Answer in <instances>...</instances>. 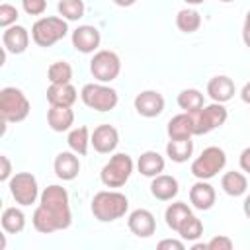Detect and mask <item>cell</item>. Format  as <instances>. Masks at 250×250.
I'll use <instances>...</instances> for the list:
<instances>
[{"label":"cell","instance_id":"6da1fadb","mask_svg":"<svg viewBox=\"0 0 250 250\" xmlns=\"http://www.w3.org/2000/svg\"><path fill=\"white\" fill-rule=\"evenodd\" d=\"M129 199L119 191H98L92 199V215L102 223H111L127 213Z\"/></svg>","mask_w":250,"mask_h":250},{"label":"cell","instance_id":"7a4b0ae2","mask_svg":"<svg viewBox=\"0 0 250 250\" xmlns=\"http://www.w3.org/2000/svg\"><path fill=\"white\" fill-rule=\"evenodd\" d=\"M29 100L20 88L6 86L0 90V117L12 123H20L29 115Z\"/></svg>","mask_w":250,"mask_h":250},{"label":"cell","instance_id":"3957f363","mask_svg":"<svg viewBox=\"0 0 250 250\" xmlns=\"http://www.w3.org/2000/svg\"><path fill=\"white\" fill-rule=\"evenodd\" d=\"M131 172H133L131 156L125 154V152H117L104 164V168L100 172V178H102V184L105 188H121V186L127 184Z\"/></svg>","mask_w":250,"mask_h":250},{"label":"cell","instance_id":"277c9868","mask_svg":"<svg viewBox=\"0 0 250 250\" xmlns=\"http://www.w3.org/2000/svg\"><path fill=\"white\" fill-rule=\"evenodd\" d=\"M68 31L66 20L64 18H57V16H49V18H41L33 23L31 27V37L39 47H51L53 43L61 41Z\"/></svg>","mask_w":250,"mask_h":250},{"label":"cell","instance_id":"5b68a950","mask_svg":"<svg viewBox=\"0 0 250 250\" xmlns=\"http://www.w3.org/2000/svg\"><path fill=\"white\" fill-rule=\"evenodd\" d=\"M227 164V154L219 146H207L203 152L191 162V174L197 180H209L217 176Z\"/></svg>","mask_w":250,"mask_h":250},{"label":"cell","instance_id":"8992f818","mask_svg":"<svg viewBox=\"0 0 250 250\" xmlns=\"http://www.w3.org/2000/svg\"><path fill=\"white\" fill-rule=\"evenodd\" d=\"M80 98L90 109H96V111H109L119 102L117 92L111 86H105L104 82H100V84H96V82L84 84V88L80 92Z\"/></svg>","mask_w":250,"mask_h":250},{"label":"cell","instance_id":"52a82bcc","mask_svg":"<svg viewBox=\"0 0 250 250\" xmlns=\"http://www.w3.org/2000/svg\"><path fill=\"white\" fill-rule=\"evenodd\" d=\"M41 205L45 209H49L55 217H59L64 227L68 229L70 223H72V213H70V207H68V191L62 188V186H47L43 191H41Z\"/></svg>","mask_w":250,"mask_h":250},{"label":"cell","instance_id":"ba28073f","mask_svg":"<svg viewBox=\"0 0 250 250\" xmlns=\"http://www.w3.org/2000/svg\"><path fill=\"white\" fill-rule=\"evenodd\" d=\"M229 113H227V107L219 102H213L211 105H203L199 111H193L191 113V119H193V133L195 135H207L211 133L213 129L225 125Z\"/></svg>","mask_w":250,"mask_h":250},{"label":"cell","instance_id":"9c48e42d","mask_svg":"<svg viewBox=\"0 0 250 250\" xmlns=\"http://www.w3.org/2000/svg\"><path fill=\"white\" fill-rule=\"evenodd\" d=\"M90 72L98 82H104V84L115 80L121 72V61H119L117 53H113L109 49L98 51L90 61Z\"/></svg>","mask_w":250,"mask_h":250},{"label":"cell","instance_id":"30bf717a","mask_svg":"<svg viewBox=\"0 0 250 250\" xmlns=\"http://www.w3.org/2000/svg\"><path fill=\"white\" fill-rule=\"evenodd\" d=\"M10 193L16 199V203L20 205H31L35 203L37 195H39V188H37V180L33 174L29 172H18L10 178Z\"/></svg>","mask_w":250,"mask_h":250},{"label":"cell","instance_id":"8fae6325","mask_svg":"<svg viewBox=\"0 0 250 250\" xmlns=\"http://www.w3.org/2000/svg\"><path fill=\"white\" fill-rule=\"evenodd\" d=\"M135 109L143 117H158L164 111V98L156 90H145L135 96Z\"/></svg>","mask_w":250,"mask_h":250},{"label":"cell","instance_id":"7c38bea8","mask_svg":"<svg viewBox=\"0 0 250 250\" xmlns=\"http://www.w3.org/2000/svg\"><path fill=\"white\" fill-rule=\"evenodd\" d=\"M90 143L94 145V150L100 152V154H109L115 150L117 143H119V133L113 125L109 123H102L94 129L92 137H90Z\"/></svg>","mask_w":250,"mask_h":250},{"label":"cell","instance_id":"4fadbf2b","mask_svg":"<svg viewBox=\"0 0 250 250\" xmlns=\"http://www.w3.org/2000/svg\"><path fill=\"white\" fill-rule=\"evenodd\" d=\"M127 227L135 236L148 238L156 230V221H154V215L148 209H135L127 219Z\"/></svg>","mask_w":250,"mask_h":250},{"label":"cell","instance_id":"5bb4252c","mask_svg":"<svg viewBox=\"0 0 250 250\" xmlns=\"http://www.w3.org/2000/svg\"><path fill=\"white\" fill-rule=\"evenodd\" d=\"M102 35L94 25H78L72 31V47L80 53H94L100 47Z\"/></svg>","mask_w":250,"mask_h":250},{"label":"cell","instance_id":"9a60e30c","mask_svg":"<svg viewBox=\"0 0 250 250\" xmlns=\"http://www.w3.org/2000/svg\"><path fill=\"white\" fill-rule=\"evenodd\" d=\"M215 199H217L215 189H213V186L207 184L205 180H199V182H195V184L189 188V203H191L195 209H199V211L211 209V207L215 205Z\"/></svg>","mask_w":250,"mask_h":250},{"label":"cell","instance_id":"2e32d148","mask_svg":"<svg viewBox=\"0 0 250 250\" xmlns=\"http://www.w3.org/2000/svg\"><path fill=\"white\" fill-rule=\"evenodd\" d=\"M2 43L6 47V51L14 53V55H20L27 49L29 45V33L23 25H10L6 27V31L2 33Z\"/></svg>","mask_w":250,"mask_h":250},{"label":"cell","instance_id":"e0dca14e","mask_svg":"<svg viewBox=\"0 0 250 250\" xmlns=\"http://www.w3.org/2000/svg\"><path fill=\"white\" fill-rule=\"evenodd\" d=\"M53 168L57 178H61L62 182H70L80 174V160L76 152H59Z\"/></svg>","mask_w":250,"mask_h":250},{"label":"cell","instance_id":"ac0fdd59","mask_svg":"<svg viewBox=\"0 0 250 250\" xmlns=\"http://www.w3.org/2000/svg\"><path fill=\"white\" fill-rule=\"evenodd\" d=\"M207 94H209V98L213 102L225 104V102H229L234 96V82L229 76H225V74L213 76L207 82Z\"/></svg>","mask_w":250,"mask_h":250},{"label":"cell","instance_id":"d6986e66","mask_svg":"<svg viewBox=\"0 0 250 250\" xmlns=\"http://www.w3.org/2000/svg\"><path fill=\"white\" fill-rule=\"evenodd\" d=\"M178 180L168 174H158L150 182V193L160 201H170L178 195Z\"/></svg>","mask_w":250,"mask_h":250},{"label":"cell","instance_id":"ffe728a7","mask_svg":"<svg viewBox=\"0 0 250 250\" xmlns=\"http://www.w3.org/2000/svg\"><path fill=\"white\" fill-rule=\"evenodd\" d=\"M166 133H168V139H191L195 133H193V119H191V113L188 111H182L178 115H174L168 125H166Z\"/></svg>","mask_w":250,"mask_h":250},{"label":"cell","instance_id":"44dd1931","mask_svg":"<svg viewBox=\"0 0 250 250\" xmlns=\"http://www.w3.org/2000/svg\"><path fill=\"white\" fill-rule=\"evenodd\" d=\"M33 227H35V230H39V232H43V234H49V232L64 230V229H66L64 223H62L59 217H55L49 209H45L41 203H39V207L33 211Z\"/></svg>","mask_w":250,"mask_h":250},{"label":"cell","instance_id":"7402d4cb","mask_svg":"<svg viewBox=\"0 0 250 250\" xmlns=\"http://www.w3.org/2000/svg\"><path fill=\"white\" fill-rule=\"evenodd\" d=\"M47 123L57 133L68 131L70 125L74 123V113L68 105H51L47 111Z\"/></svg>","mask_w":250,"mask_h":250},{"label":"cell","instance_id":"603a6c76","mask_svg":"<svg viewBox=\"0 0 250 250\" xmlns=\"http://www.w3.org/2000/svg\"><path fill=\"white\" fill-rule=\"evenodd\" d=\"M78 94L76 88L68 82V84H51L47 88V102L51 105H72L76 102Z\"/></svg>","mask_w":250,"mask_h":250},{"label":"cell","instance_id":"cb8c5ba5","mask_svg":"<svg viewBox=\"0 0 250 250\" xmlns=\"http://www.w3.org/2000/svg\"><path fill=\"white\" fill-rule=\"evenodd\" d=\"M137 168H139V172H141L143 176L154 178V176H158V174L164 172V158H162L156 150H146V152H143V154L139 156Z\"/></svg>","mask_w":250,"mask_h":250},{"label":"cell","instance_id":"d4e9b609","mask_svg":"<svg viewBox=\"0 0 250 250\" xmlns=\"http://www.w3.org/2000/svg\"><path fill=\"white\" fill-rule=\"evenodd\" d=\"M221 188L225 189L227 195L230 197H240L242 193H246V188H248V180L242 172H227L223 178H221Z\"/></svg>","mask_w":250,"mask_h":250},{"label":"cell","instance_id":"484cf974","mask_svg":"<svg viewBox=\"0 0 250 250\" xmlns=\"http://www.w3.org/2000/svg\"><path fill=\"white\" fill-rule=\"evenodd\" d=\"M166 154L172 162H186L193 154L191 139H170L166 145Z\"/></svg>","mask_w":250,"mask_h":250},{"label":"cell","instance_id":"4316f807","mask_svg":"<svg viewBox=\"0 0 250 250\" xmlns=\"http://www.w3.org/2000/svg\"><path fill=\"white\" fill-rule=\"evenodd\" d=\"M0 223H2L4 232L18 234V232H21L23 227H25V215H23L18 207H8V209H4V213H2V217H0Z\"/></svg>","mask_w":250,"mask_h":250},{"label":"cell","instance_id":"83f0119b","mask_svg":"<svg viewBox=\"0 0 250 250\" xmlns=\"http://www.w3.org/2000/svg\"><path fill=\"white\" fill-rule=\"evenodd\" d=\"M66 143H68V146H70V150H72V152H76V154L84 156V154L88 152V143H90V129H88L86 125H80V127L72 129V131L68 133V139H66Z\"/></svg>","mask_w":250,"mask_h":250},{"label":"cell","instance_id":"f1b7e54d","mask_svg":"<svg viewBox=\"0 0 250 250\" xmlns=\"http://www.w3.org/2000/svg\"><path fill=\"white\" fill-rule=\"evenodd\" d=\"M191 215V209L188 207V203L184 201H176V203H170L166 207V213H164V219H166V225L172 229V230H178L180 225L184 223V219Z\"/></svg>","mask_w":250,"mask_h":250},{"label":"cell","instance_id":"f546056e","mask_svg":"<svg viewBox=\"0 0 250 250\" xmlns=\"http://www.w3.org/2000/svg\"><path fill=\"white\" fill-rule=\"evenodd\" d=\"M178 105H180V109H184L188 113L199 111L203 107V94L195 88H186L178 94Z\"/></svg>","mask_w":250,"mask_h":250},{"label":"cell","instance_id":"4dcf8cb0","mask_svg":"<svg viewBox=\"0 0 250 250\" xmlns=\"http://www.w3.org/2000/svg\"><path fill=\"white\" fill-rule=\"evenodd\" d=\"M176 25H178V29L184 31V33H193V31H197L199 25H201V16H199V12H195V10L184 8V10H180L178 16H176Z\"/></svg>","mask_w":250,"mask_h":250},{"label":"cell","instance_id":"1f68e13d","mask_svg":"<svg viewBox=\"0 0 250 250\" xmlns=\"http://www.w3.org/2000/svg\"><path fill=\"white\" fill-rule=\"evenodd\" d=\"M47 78L51 84H68L72 78V66L66 61H55L47 68Z\"/></svg>","mask_w":250,"mask_h":250},{"label":"cell","instance_id":"d6a6232c","mask_svg":"<svg viewBox=\"0 0 250 250\" xmlns=\"http://www.w3.org/2000/svg\"><path fill=\"white\" fill-rule=\"evenodd\" d=\"M184 240H197L203 234V223L191 213L184 219V223L180 225V229L176 230Z\"/></svg>","mask_w":250,"mask_h":250},{"label":"cell","instance_id":"836d02e7","mask_svg":"<svg viewBox=\"0 0 250 250\" xmlns=\"http://www.w3.org/2000/svg\"><path fill=\"white\" fill-rule=\"evenodd\" d=\"M59 16L68 20V21H76L84 16V2L82 0H59Z\"/></svg>","mask_w":250,"mask_h":250},{"label":"cell","instance_id":"e575fe53","mask_svg":"<svg viewBox=\"0 0 250 250\" xmlns=\"http://www.w3.org/2000/svg\"><path fill=\"white\" fill-rule=\"evenodd\" d=\"M20 14H18V8L12 6V4H0V25L2 27H10L18 21Z\"/></svg>","mask_w":250,"mask_h":250},{"label":"cell","instance_id":"d590c367","mask_svg":"<svg viewBox=\"0 0 250 250\" xmlns=\"http://www.w3.org/2000/svg\"><path fill=\"white\" fill-rule=\"evenodd\" d=\"M25 14L29 16H41L47 8V0H21Z\"/></svg>","mask_w":250,"mask_h":250},{"label":"cell","instance_id":"8d00e7d4","mask_svg":"<svg viewBox=\"0 0 250 250\" xmlns=\"http://www.w3.org/2000/svg\"><path fill=\"white\" fill-rule=\"evenodd\" d=\"M207 250H232V240L229 236H215L207 242Z\"/></svg>","mask_w":250,"mask_h":250},{"label":"cell","instance_id":"74e56055","mask_svg":"<svg viewBox=\"0 0 250 250\" xmlns=\"http://www.w3.org/2000/svg\"><path fill=\"white\" fill-rule=\"evenodd\" d=\"M10 176H12V162L6 154H0V182L10 180Z\"/></svg>","mask_w":250,"mask_h":250},{"label":"cell","instance_id":"f35d334b","mask_svg":"<svg viewBox=\"0 0 250 250\" xmlns=\"http://www.w3.org/2000/svg\"><path fill=\"white\" fill-rule=\"evenodd\" d=\"M184 242L182 240H174V238H166L158 242V250H184Z\"/></svg>","mask_w":250,"mask_h":250},{"label":"cell","instance_id":"ab89813d","mask_svg":"<svg viewBox=\"0 0 250 250\" xmlns=\"http://www.w3.org/2000/svg\"><path fill=\"white\" fill-rule=\"evenodd\" d=\"M242 41H244V45L250 49V10L246 12V18H244V25H242Z\"/></svg>","mask_w":250,"mask_h":250},{"label":"cell","instance_id":"60d3db41","mask_svg":"<svg viewBox=\"0 0 250 250\" xmlns=\"http://www.w3.org/2000/svg\"><path fill=\"white\" fill-rule=\"evenodd\" d=\"M240 168L250 174V146H246V148L240 152Z\"/></svg>","mask_w":250,"mask_h":250},{"label":"cell","instance_id":"b9f144b4","mask_svg":"<svg viewBox=\"0 0 250 250\" xmlns=\"http://www.w3.org/2000/svg\"><path fill=\"white\" fill-rule=\"evenodd\" d=\"M240 98H242L244 104H250V82L244 84V88H242V92H240Z\"/></svg>","mask_w":250,"mask_h":250},{"label":"cell","instance_id":"7bdbcfd3","mask_svg":"<svg viewBox=\"0 0 250 250\" xmlns=\"http://www.w3.org/2000/svg\"><path fill=\"white\" fill-rule=\"evenodd\" d=\"M117 6H121V8H129V6H133L137 0H113Z\"/></svg>","mask_w":250,"mask_h":250},{"label":"cell","instance_id":"ee69618b","mask_svg":"<svg viewBox=\"0 0 250 250\" xmlns=\"http://www.w3.org/2000/svg\"><path fill=\"white\" fill-rule=\"evenodd\" d=\"M242 209H244V215L250 219V195H246V199L242 203Z\"/></svg>","mask_w":250,"mask_h":250},{"label":"cell","instance_id":"f6af8a7d","mask_svg":"<svg viewBox=\"0 0 250 250\" xmlns=\"http://www.w3.org/2000/svg\"><path fill=\"white\" fill-rule=\"evenodd\" d=\"M191 248H193V250H207V244H205V242H197V244H193Z\"/></svg>","mask_w":250,"mask_h":250},{"label":"cell","instance_id":"bcb514c9","mask_svg":"<svg viewBox=\"0 0 250 250\" xmlns=\"http://www.w3.org/2000/svg\"><path fill=\"white\" fill-rule=\"evenodd\" d=\"M6 248V238H4V234H0V250H4Z\"/></svg>","mask_w":250,"mask_h":250},{"label":"cell","instance_id":"7dc6e473","mask_svg":"<svg viewBox=\"0 0 250 250\" xmlns=\"http://www.w3.org/2000/svg\"><path fill=\"white\" fill-rule=\"evenodd\" d=\"M186 2H188V4H193V6H195V4H203L205 0H186Z\"/></svg>","mask_w":250,"mask_h":250},{"label":"cell","instance_id":"c3c4849f","mask_svg":"<svg viewBox=\"0 0 250 250\" xmlns=\"http://www.w3.org/2000/svg\"><path fill=\"white\" fill-rule=\"evenodd\" d=\"M221 2H234V0H221Z\"/></svg>","mask_w":250,"mask_h":250}]
</instances>
